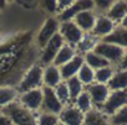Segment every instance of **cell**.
Segmentation results:
<instances>
[{
	"label": "cell",
	"mask_w": 127,
	"mask_h": 125,
	"mask_svg": "<svg viewBox=\"0 0 127 125\" xmlns=\"http://www.w3.org/2000/svg\"><path fill=\"white\" fill-rule=\"evenodd\" d=\"M0 111H3L11 121L13 125H36V115L25 107H23L18 100L6 105Z\"/></svg>",
	"instance_id": "6da1fadb"
},
{
	"label": "cell",
	"mask_w": 127,
	"mask_h": 125,
	"mask_svg": "<svg viewBox=\"0 0 127 125\" xmlns=\"http://www.w3.org/2000/svg\"><path fill=\"white\" fill-rule=\"evenodd\" d=\"M42 87H44L42 86V66L36 63V65H32L26 71V73L23 76L21 81L15 88L20 94V93H24L31 89L42 88Z\"/></svg>",
	"instance_id": "7a4b0ae2"
},
{
	"label": "cell",
	"mask_w": 127,
	"mask_h": 125,
	"mask_svg": "<svg viewBox=\"0 0 127 125\" xmlns=\"http://www.w3.org/2000/svg\"><path fill=\"white\" fill-rule=\"evenodd\" d=\"M97 54H100L101 57H103L108 63L113 67H117L118 63L121 62L123 54H125V51L123 48L113 45V43H110V42H105V41H100L95 50H94Z\"/></svg>",
	"instance_id": "3957f363"
},
{
	"label": "cell",
	"mask_w": 127,
	"mask_h": 125,
	"mask_svg": "<svg viewBox=\"0 0 127 125\" xmlns=\"http://www.w3.org/2000/svg\"><path fill=\"white\" fill-rule=\"evenodd\" d=\"M65 45V42H64L61 35L57 32L41 50V56H40V62L39 65H41L42 67L45 66H49V65H52V62L57 54V52L60 51V48Z\"/></svg>",
	"instance_id": "277c9868"
},
{
	"label": "cell",
	"mask_w": 127,
	"mask_h": 125,
	"mask_svg": "<svg viewBox=\"0 0 127 125\" xmlns=\"http://www.w3.org/2000/svg\"><path fill=\"white\" fill-rule=\"evenodd\" d=\"M127 105V89L126 90H111L108 98L103 103V105L100 108V110L107 115L111 116L115 114L118 109Z\"/></svg>",
	"instance_id": "5b68a950"
},
{
	"label": "cell",
	"mask_w": 127,
	"mask_h": 125,
	"mask_svg": "<svg viewBox=\"0 0 127 125\" xmlns=\"http://www.w3.org/2000/svg\"><path fill=\"white\" fill-rule=\"evenodd\" d=\"M18 102L30 111L39 114L42 108V88L31 89L19 94Z\"/></svg>",
	"instance_id": "8992f818"
},
{
	"label": "cell",
	"mask_w": 127,
	"mask_h": 125,
	"mask_svg": "<svg viewBox=\"0 0 127 125\" xmlns=\"http://www.w3.org/2000/svg\"><path fill=\"white\" fill-rule=\"evenodd\" d=\"M59 34L61 35L62 40L65 43L76 47L80 41L84 37V32L75 25L74 21H66V22H60L59 26Z\"/></svg>",
	"instance_id": "52a82bcc"
},
{
	"label": "cell",
	"mask_w": 127,
	"mask_h": 125,
	"mask_svg": "<svg viewBox=\"0 0 127 125\" xmlns=\"http://www.w3.org/2000/svg\"><path fill=\"white\" fill-rule=\"evenodd\" d=\"M59 26H60V22L54 16H49L44 21V24L41 25V27L37 32V36H36V43L39 45L40 48H42L59 32Z\"/></svg>",
	"instance_id": "ba28073f"
},
{
	"label": "cell",
	"mask_w": 127,
	"mask_h": 125,
	"mask_svg": "<svg viewBox=\"0 0 127 125\" xmlns=\"http://www.w3.org/2000/svg\"><path fill=\"white\" fill-rule=\"evenodd\" d=\"M64 108H65V105L57 99L54 89L47 88V87H42V108H41V111L60 115V113L62 111Z\"/></svg>",
	"instance_id": "9c48e42d"
},
{
	"label": "cell",
	"mask_w": 127,
	"mask_h": 125,
	"mask_svg": "<svg viewBox=\"0 0 127 125\" xmlns=\"http://www.w3.org/2000/svg\"><path fill=\"white\" fill-rule=\"evenodd\" d=\"M116 26L117 25L111 19H108L106 15H97L96 22H95V26H94L91 34L101 41V40L106 38L108 35H111L113 32V30L116 29Z\"/></svg>",
	"instance_id": "30bf717a"
},
{
	"label": "cell",
	"mask_w": 127,
	"mask_h": 125,
	"mask_svg": "<svg viewBox=\"0 0 127 125\" xmlns=\"http://www.w3.org/2000/svg\"><path fill=\"white\" fill-rule=\"evenodd\" d=\"M84 118L85 114L81 113L74 104L66 105L59 115V120L64 125H84Z\"/></svg>",
	"instance_id": "8fae6325"
},
{
	"label": "cell",
	"mask_w": 127,
	"mask_h": 125,
	"mask_svg": "<svg viewBox=\"0 0 127 125\" xmlns=\"http://www.w3.org/2000/svg\"><path fill=\"white\" fill-rule=\"evenodd\" d=\"M85 89L89 93V95L94 103V107L97 109H100L103 105V103L106 102V99L108 98L110 92H111L106 84H100V83H92L89 87H86Z\"/></svg>",
	"instance_id": "7c38bea8"
},
{
	"label": "cell",
	"mask_w": 127,
	"mask_h": 125,
	"mask_svg": "<svg viewBox=\"0 0 127 125\" xmlns=\"http://www.w3.org/2000/svg\"><path fill=\"white\" fill-rule=\"evenodd\" d=\"M85 65V61H84V56L77 53L71 61H69L67 63H65L64 66H61L59 70H60V74H61V78L62 81L65 82L70 78H74L77 76L79 71L82 68V66Z\"/></svg>",
	"instance_id": "4fadbf2b"
},
{
	"label": "cell",
	"mask_w": 127,
	"mask_h": 125,
	"mask_svg": "<svg viewBox=\"0 0 127 125\" xmlns=\"http://www.w3.org/2000/svg\"><path fill=\"white\" fill-rule=\"evenodd\" d=\"M96 18L97 15L95 14L94 10H84V11H80L74 18L72 21L84 34H91L96 22Z\"/></svg>",
	"instance_id": "5bb4252c"
},
{
	"label": "cell",
	"mask_w": 127,
	"mask_h": 125,
	"mask_svg": "<svg viewBox=\"0 0 127 125\" xmlns=\"http://www.w3.org/2000/svg\"><path fill=\"white\" fill-rule=\"evenodd\" d=\"M61 82H64V81L61 78L59 67H56L54 65H49V66L42 67V86L44 87L54 89Z\"/></svg>",
	"instance_id": "9a60e30c"
},
{
	"label": "cell",
	"mask_w": 127,
	"mask_h": 125,
	"mask_svg": "<svg viewBox=\"0 0 127 125\" xmlns=\"http://www.w3.org/2000/svg\"><path fill=\"white\" fill-rule=\"evenodd\" d=\"M127 15V1L123 0H116L112 3V6L110 8L106 16L111 19L116 25H120V22L123 20V18Z\"/></svg>",
	"instance_id": "2e32d148"
},
{
	"label": "cell",
	"mask_w": 127,
	"mask_h": 125,
	"mask_svg": "<svg viewBox=\"0 0 127 125\" xmlns=\"http://www.w3.org/2000/svg\"><path fill=\"white\" fill-rule=\"evenodd\" d=\"M76 54H77L76 47L65 43V45L60 48V51L57 52V54H56V57H55V59H54V62H52V65L60 68L61 66H64L65 63H67L69 61H71Z\"/></svg>",
	"instance_id": "e0dca14e"
},
{
	"label": "cell",
	"mask_w": 127,
	"mask_h": 125,
	"mask_svg": "<svg viewBox=\"0 0 127 125\" xmlns=\"http://www.w3.org/2000/svg\"><path fill=\"white\" fill-rule=\"evenodd\" d=\"M101 41L110 42V43H113L123 50H127V29L117 25L116 29L113 30V32Z\"/></svg>",
	"instance_id": "ac0fdd59"
},
{
	"label": "cell",
	"mask_w": 127,
	"mask_h": 125,
	"mask_svg": "<svg viewBox=\"0 0 127 125\" xmlns=\"http://www.w3.org/2000/svg\"><path fill=\"white\" fill-rule=\"evenodd\" d=\"M107 87L110 90H126L127 89V71L116 68L112 78L107 83Z\"/></svg>",
	"instance_id": "d6986e66"
},
{
	"label": "cell",
	"mask_w": 127,
	"mask_h": 125,
	"mask_svg": "<svg viewBox=\"0 0 127 125\" xmlns=\"http://www.w3.org/2000/svg\"><path fill=\"white\" fill-rule=\"evenodd\" d=\"M84 125H111V124L107 115H105L100 109L94 108L91 111L85 114Z\"/></svg>",
	"instance_id": "ffe728a7"
},
{
	"label": "cell",
	"mask_w": 127,
	"mask_h": 125,
	"mask_svg": "<svg viewBox=\"0 0 127 125\" xmlns=\"http://www.w3.org/2000/svg\"><path fill=\"white\" fill-rule=\"evenodd\" d=\"M19 98V92L13 86H3L0 87V110L6 105L16 102Z\"/></svg>",
	"instance_id": "44dd1931"
},
{
	"label": "cell",
	"mask_w": 127,
	"mask_h": 125,
	"mask_svg": "<svg viewBox=\"0 0 127 125\" xmlns=\"http://www.w3.org/2000/svg\"><path fill=\"white\" fill-rule=\"evenodd\" d=\"M84 61H85V65L89 66V67H90L91 70H94V71H97V70H100V68L111 66L103 57H101L100 54H97L95 51H91V52L85 53V54H84Z\"/></svg>",
	"instance_id": "7402d4cb"
},
{
	"label": "cell",
	"mask_w": 127,
	"mask_h": 125,
	"mask_svg": "<svg viewBox=\"0 0 127 125\" xmlns=\"http://www.w3.org/2000/svg\"><path fill=\"white\" fill-rule=\"evenodd\" d=\"M100 42V40L97 37H95L92 34H85L82 40L80 41V43L76 46V50H77V53L80 54H85L87 52H91L95 50L96 45Z\"/></svg>",
	"instance_id": "603a6c76"
},
{
	"label": "cell",
	"mask_w": 127,
	"mask_h": 125,
	"mask_svg": "<svg viewBox=\"0 0 127 125\" xmlns=\"http://www.w3.org/2000/svg\"><path fill=\"white\" fill-rule=\"evenodd\" d=\"M81 113H84V114H87L89 111H91L95 107H94V103H92V100H91V98H90V95H89V93L86 92V89L75 99V102L72 103Z\"/></svg>",
	"instance_id": "cb8c5ba5"
},
{
	"label": "cell",
	"mask_w": 127,
	"mask_h": 125,
	"mask_svg": "<svg viewBox=\"0 0 127 125\" xmlns=\"http://www.w3.org/2000/svg\"><path fill=\"white\" fill-rule=\"evenodd\" d=\"M65 84L67 87V90H69V95H70V100H71V104L75 102V99L85 90V87L84 84L77 79V77H74V78H70L67 81H65Z\"/></svg>",
	"instance_id": "d4e9b609"
},
{
	"label": "cell",
	"mask_w": 127,
	"mask_h": 125,
	"mask_svg": "<svg viewBox=\"0 0 127 125\" xmlns=\"http://www.w3.org/2000/svg\"><path fill=\"white\" fill-rule=\"evenodd\" d=\"M116 67L113 66H107L103 68H100L97 71H95V83H100V84H106L110 82V79L112 78L113 73H115Z\"/></svg>",
	"instance_id": "484cf974"
},
{
	"label": "cell",
	"mask_w": 127,
	"mask_h": 125,
	"mask_svg": "<svg viewBox=\"0 0 127 125\" xmlns=\"http://www.w3.org/2000/svg\"><path fill=\"white\" fill-rule=\"evenodd\" d=\"M76 77H77V79L84 84L85 88L89 87L90 84L95 83V71L91 70V68H90L89 66H86V65L82 66V68L79 71V73H77Z\"/></svg>",
	"instance_id": "4316f807"
},
{
	"label": "cell",
	"mask_w": 127,
	"mask_h": 125,
	"mask_svg": "<svg viewBox=\"0 0 127 125\" xmlns=\"http://www.w3.org/2000/svg\"><path fill=\"white\" fill-rule=\"evenodd\" d=\"M59 123V115L45 111H40L36 115V125H57Z\"/></svg>",
	"instance_id": "83f0119b"
},
{
	"label": "cell",
	"mask_w": 127,
	"mask_h": 125,
	"mask_svg": "<svg viewBox=\"0 0 127 125\" xmlns=\"http://www.w3.org/2000/svg\"><path fill=\"white\" fill-rule=\"evenodd\" d=\"M111 125H127V105L118 109L115 114L108 116Z\"/></svg>",
	"instance_id": "f1b7e54d"
},
{
	"label": "cell",
	"mask_w": 127,
	"mask_h": 125,
	"mask_svg": "<svg viewBox=\"0 0 127 125\" xmlns=\"http://www.w3.org/2000/svg\"><path fill=\"white\" fill-rule=\"evenodd\" d=\"M54 92L57 97V99L64 104V105H69L71 104V100H70V95H69V90H67V87L65 84V82H61L59 86H56L54 88Z\"/></svg>",
	"instance_id": "f546056e"
},
{
	"label": "cell",
	"mask_w": 127,
	"mask_h": 125,
	"mask_svg": "<svg viewBox=\"0 0 127 125\" xmlns=\"http://www.w3.org/2000/svg\"><path fill=\"white\" fill-rule=\"evenodd\" d=\"M113 0H94V11L96 15H106L112 6Z\"/></svg>",
	"instance_id": "4dcf8cb0"
},
{
	"label": "cell",
	"mask_w": 127,
	"mask_h": 125,
	"mask_svg": "<svg viewBox=\"0 0 127 125\" xmlns=\"http://www.w3.org/2000/svg\"><path fill=\"white\" fill-rule=\"evenodd\" d=\"M41 5H42L44 10L46 13H49L50 16H54V18L57 16V0L56 1H42Z\"/></svg>",
	"instance_id": "1f68e13d"
},
{
	"label": "cell",
	"mask_w": 127,
	"mask_h": 125,
	"mask_svg": "<svg viewBox=\"0 0 127 125\" xmlns=\"http://www.w3.org/2000/svg\"><path fill=\"white\" fill-rule=\"evenodd\" d=\"M116 68H118V70H125V71H127V50L125 51V54H123V57H122L121 62L118 63V66H117Z\"/></svg>",
	"instance_id": "d6a6232c"
},
{
	"label": "cell",
	"mask_w": 127,
	"mask_h": 125,
	"mask_svg": "<svg viewBox=\"0 0 127 125\" xmlns=\"http://www.w3.org/2000/svg\"><path fill=\"white\" fill-rule=\"evenodd\" d=\"M0 125H13L10 119L3 113V111H0Z\"/></svg>",
	"instance_id": "836d02e7"
},
{
	"label": "cell",
	"mask_w": 127,
	"mask_h": 125,
	"mask_svg": "<svg viewBox=\"0 0 127 125\" xmlns=\"http://www.w3.org/2000/svg\"><path fill=\"white\" fill-rule=\"evenodd\" d=\"M118 26H122V27H125V29H127V15L123 18V20L120 22V25Z\"/></svg>",
	"instance_id": "e575fe53"
},
{
	"label": "cell",
	"mask_w": 127,
	"mask_h": 125,
	"mask_svg": "<svg viewBox=\"0 0 127 125\" xmlns=\"http://www.w3.org/2000/svg\"><path fill=\"white\" fill-rule=\"evenodd\" d=\"M8 5V1H0V11H3Z\"/></svg>",
	"instance_id": "d590c367"
},
{
	"label": "cell",
	"mask_w": 127,
	"mask_h": 125,
	"mask_svg": "<svg viewBox=\"0 0 127 125\" xmlns=\"http://www.w3.org/2000/svg\"><path fill=\"white\" fill-rule=\"evenodd\" d=\"M57 125H64V124H62V123H59V124H57Z\"/></svg>",
	"instance_id": "8d00e7d4"
}]
</instances>
